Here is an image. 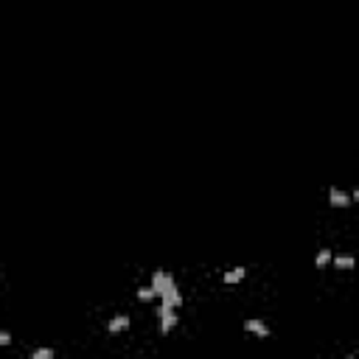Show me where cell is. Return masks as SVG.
<instances>
[{
  "label": "cell",
  "instance_id": "cell-5",
  "mask_svg": "<svg viewBox=\"0 0 359 359\" xmlns=\"http://www.w3.org/2000/svg\"><path fill=\"white\" fill-rule=\"evenodd\" d=\"M328 199H331L334 208H345V205H351V194H345V191H339V188H331L328 191Z\"/></svg>",
  "mask_w": 359,
  "mask_h": 359
},
{
  "label": "cell",
  "instance_id": "cell-1",
  "mask_svg": "<svg viewBox=\"0 0 359 359\" xmlns=\"http://www.w3.org/2000/svg\"><path fill=\"white\" fill-rule=\"evenodd\" d=\"M163 306H169V309H180L183 306V295H180V289H177V283H174V278L169 281V286L163 289Z\"/></svg>",
  "mask_w": 359,
  "mask_h": 359
},
{
  "label": "cell",
  "instance_id": "cell-12",
  "mask_svg": "<svg viewBox=\"0 0 359 359\" xmlns=\"http://www.w3.org/2000/svg\"><path fill=\"white\" fill-rule=\"evenodd\" d=\"M12 342V334L9 331H0V345H9Z\"/></svg>",
  "mask_w": 359,
  "mask_h": 359
},
{
  "label": "cell",
  "instance_id": "cell-7",
  "mask_svg": "<svg viewBox=\"0 0 359 359\" xmlns=\"http://www.w3.org/2000/svg\"><path fill=\"white\" fill-rule=\"evenodd\" d=\"M334 267L337 269H353L356 267V258H353V255H334Z\"/></svg>",
  "mask_w": 359,
  "mask_h": 359
},
{
  "label": "cell",
  "instance_id": "cell-11",
  "mask_svg": "<svg viewBox=\"0 0 359 359\" xmlns=\"http://www.w3.org/2000/svg\"><path fill=\"white\" fill-rule=\"evenodd\" d=\"M138 297H141V300H152V297H157V292L152 286H141L138 289Z\"/></svg>",
  "mask_w": 359,
  "mask_h": 359
},
{
  "label": "cell",
  "instance_id": "cell-3",
  "mask_svg": "<svg viewBox=\"0 0 359 359\" xmlns=\"http://www.w3.org/2000/svg\"><path fill=\"white\" fill-rule=\"evenodd\" d=\"M244 331H250V334H255V337H269V328L264 320H258V317H250V320H244Z\"/></svg>",
  "mask_w": 359,
  "mask_h": 359
},
{
  "label": "cell",
  "instance_id": "cell-4",
  "mask_svg": "<svg viewBox=\"0 0 359 359\" xmlns=\"http://www.w3.org/2000/svg\"><path fill=\"white\" fill-rule=\"evenodd\" d=\"M169 281H171L169 272H163V269H155V272H152V289H155L157 295H163V289L169 286Z\"/></svg>",
  "mask_w": 359,
  "mask_h": 359
},
{
  "label": "cell",
  "instance_id": "cell-2",
  "mask_svg": "<svg viewBox=\"0 0 359 359\" xmlns=\"http://www.w3.org/2000/svg\"><path fill=\"white\" fill-rule=\"evenodd\" d=\"M177 323H180V314H174V309H169V306H160V328L171 331Z\"/></svg>",
  "mask_w": 359,
  "mask_h": 359
},
{
  "label": "cell",
  "instance_id": "cell-6",
  "mask_svg": "<svg viewBox=\"0 0 359 359\" xmlns=\"http://www.w3.org/2000/svg\"><path fill=\"white\" fill-rule=\"evenodd\" d=\"M107 328L113 331V334H115V331H127L129 328V314H115L113 320L107 323Z\"/></svg>",
  "mask_w": 359,
  "mask_h": 359
},
{
  "label": "cell",
  "instance_id": "cell-8",
  "mask_svg": "<svg viewBox=\"0 0 359 359\" xmlns=\"http://www.w3.org/2000/svg\"><path fill=\"white\" fill-rule=\"evenodd\" d=\"M244 275H247L244 267H233V269H227V272H225V283H239Z\"/></svg>",
  "mask_w": 359,
  "mask_h": 359
},
{
  "label": "cell",
  "instance_id": "cell-14",
  "mask_svg": "<svg viewBox=\"0 0 359 359\" xmlns=\"http://www.w3.org/2000/svg\"><path fill=\"white\" fill-rule=\"evenodd\" d=\"M345 359H356V356H345Z\"/></svg>",
  "mask_w": 359,
  "mask_h": 359
},
{
  "label": "cell",
  "instance_id": "cell-13",
  "mask_svg": "<svg viewBox=\"0 0 359 359\" xmlns=\"http://www.w3.org/2000/svg\"><path fill=\"white\" fill-rule=\"evenodd\" d=\"M353 199H356V202H359V188H356V191H353Z\"/></svg>",
  "mask_w": 359,
  "mask_h": 359
},
{
  "label": "cell",
  "instance_id": "cell-9",
  "mask_svg": "<svg viewBox=\"0 0 359 359\" xmlns=\"http://www.w3.org/2000/svg\"><path fill=\"white\" fill-rule=\"evenodd\" d=\"M331 258H334V255H331V250H328V247H323V250L317 253V261H314V264H317V267H325Z\"/></svg>",
  "mask_w": 359,
  "mask_h": 359
},
{
  "label": "cell",
  "instance_id": "cell-10",
  "mask_svg": "<svg viewBox=\"0 0 359 359\" xmlns=\"http://www.w3.org/2000/svg\"><path fill=\"white\" fill-rule=\"evenodd\" d=\"M31 359H54V348H37Z\"/></svg>",
  "mask_w": 359,
  "mask_h": 359
}]
</instances>
